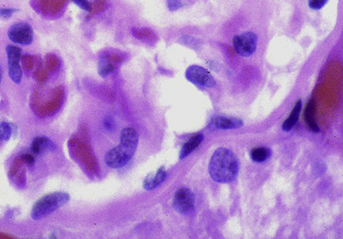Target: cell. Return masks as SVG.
I'll return each mask as SVG.
<instances>
[{
    "instance_id": "9c48e42d",
    "label": "cell",
    "mask_w": 343,
    "mask_h": 239,
    "mask_svg": "<svg viewBox=\"0 0 343 239\" xmlns=\"http://www.w3.org/2000/svg\"><path fill=\"white\" fill-rule=\"evenodd\" d=\"M241 120L236 118L219 116L213 118L209 124L211 130H234L243 126Z\"/></svg>"
},
{
    "instance_id": "e0dca14e",
    "label": "cell",
    "mask_w": 343,
    "mask_h": 239,
    "mask_svg": "<svg viewBox=\"0 0 343 239\" xmlns=\"http://www.w3.org/2000/svg\"><path fill=\"white\" fill-rule=\"evenodd\" d=\"M272 155V151L267 148H259L251 152V158L256 162H263Z\"/></svg>"
},
{
    "instance_id": "7402d4cb",
    "label": "cell",
    "mask_w": 343,
    "mask_h": 239,
    "mask_svg": "<svg viewBox=\"0 0 343 239\" xmlns=\"http://www.w3.org/2000/svg\"><path fill=\"white\" fill-rule=\"evenodd\" d=\"M18 11L19 10H16V9H0V17L8 19Z\"/></svg>"
},
{
    "instance_id": "277c9868",
    "label": "cell",
    "mask_w": 343,
    "mask_h": 239,
    "mask_svg": "<svg viewBox=\"0 0 343 239\" xmlns=\"http://www.w3.org/2000/svg\"><path fill=\"white\" fill-rule=\"evenodd\" d=\"M257 42V35L251 32L236 35L233 39L235 50L242 57L251 56L256 51Z\"/></svg>"
},
{
    "instance_id": "603a6c76",
    "label": "cell",
    "mask_w": 343,
    "mask_h": 239,
    "mask_svg": "<svg viewBox=\"0 0 343 239\" xmlns=\"http://www.w3.org/2000/svg\"><path fill=\"white\" fill-rule=\"evenodd\" d=\"M104 126L107 130H112L115 129V123L111 118H106L104 120Z\"/></svg>"
},
{
    "instance_id": "5bb4252c",
    "label": "cell",
    "mask_w": 343,
    "mask_h": 239,
    "mask_svg": "<svg viewBox=\"0 0 343 239\" xmlns=\"http://www.w3.org/2000/svg\"><path fill=\"white\" fill-rule=\"evenodd\" d=\"M301 108L302 101L300 100V99H299V100L297 101V103L295 104V106L293 108L291 115H290V116H289V118H287V120H285L284 124H283V130L288 132L292 129L293 126L296 124L297 120H298L299 115H300V111H301Z\"/></svg>"
},
{
    "instance_id": "9a60e30c",
    "label": "cell",
    "mask_w": 343,
    "mask_h": 239,
    "mask_svg": "<svg viewBox=\"0 0 343 239\" xmlns=\"http://www.w3.org/2000/svg\"><path fill=\"white\" fill-rule=\"evenodd\" d=\"M16 132L17 127L16 125L6 122L0 123V144L10 140Z\"/></svg>"
},
{
    "instance_id": "ac0fdd59",
    "label": "cell",
    "mask_w": 343,
    "mask_h": 239,
    "mask_svg": "<svg viewBox=\"0 0 343 239\" xmlns=\"http://www.w3.org/2000/svg\"><path fill=\"white\" fill-rule=\"evenodd\" d=\"M20 158L29 166H33L35 164V155L31 151L30 152H22Z\"/></svg>"
},
{
    "instance_id": "8fae6325",
    "label": "cell",
    "mask_w": 343,
    "mask_h": 239,
    "mask_svg": "<svg viewBox=\"0 0 343 239\" xmlns=\"http://www.w3.org/2000/svg\"><path fill=\"white\" fill-rule=\"evenodd\" d=\"M167 177V172L164 167L159 168L155 175L149 176L144 181V188L147 190H152L159 187L165 181Z\"/></svg>"
},
{
    "instance_id": "44dd1931",
    "label": "cell",
    "mask_w": 343,
    "mask_h": 239,
    "mask_svg": "<svg viewBox=\"0 0 343 239\" xmlns=\"http://www.w3.org/2000/svg\"><path fill=\"white\" fill-rule=\"evenodd\" d=\"M72 2L85 11L89 12L91 10V5L89 4L87 0H72Z\"/></svg>"
},
{
    "instance_id": "52a82bcc",
    "label": "cell",
    "mask_w": 343,
    "mask_h": 239,
    "mask_svg": "<svg viewBox=\"0 0 343 239\" xmlns=\"http://www.w3.org/2000/svg\"><path fill=\"white\" fill-rule=\"evenodd\" d=\"M8 36L10 40L14 43L29 45L33 42V29L28 23H16L9 29Z\"/></svg>"
},
{
    "instance_id": "6da1fadb",
    "label": "cell",
    "mask_w": 343,
    "mask_h": 239,
    "mask_svg": "<svg viewBox=\"0 0 343 239\" xmlns=\"http://www.w3.org/2000/svg\"><path fill=\"white\" fill-rule=\"evenodd\" d=\"M139 144V134L135 129L125 128L120 135V144L110 149L105 156L107 166L120 168L126 166L134 156Z\"/></svg>"
},
{
    "instance_id": "d6986e66",
    "label": "cell",
    "mask_w": 343,
    "mask_h": 239,
    "mask_svg": "<svg viewBox=\"0 0 343 239\" xmlns=\"http://www.w3.org/2000/svg\"><path fill=\"white\" fill-rule=\"evenodd\" d=\"M329 0H308L309 7L313 10H319L327 4Z\"/></svg>"
},
{
    "instance_id": "2e32d148",
    "label": "cell",
    "mask_w": 343,
    "mask_h": 239,
    "mask_svg": "<svg viewBox=\"0 0 343 239\" xmlns=\"http://www.w3.org/2000/svg\"><path fill=\"white\" fill-rule=\"evenodd\" d=\"M115 70V66L106 57L101 58L98 64V73L102 77H107Z\"/></svg>"
},
{
    "instance_id": "cb8c5ba5",
    "label": "cell",
    "mask_w": 343,
    "mask_h": 239,
    "mask_svg": "<svg viewBox=\"0 0 343 239\" xmlns=\"http://www.w3.org/2000/svg\"><path fill=\"white\" fill-rule=\"evenodd\" d=\"M0 82H1V74H0Z\"/></svg>"
},
{
    "instance_id": "4fadbf2b",
    "label": "cell",
    "mask_w": 343,
    "mask_h": 239,
    "mask_svg": "<svg viewBox=\"0 0 343 239\" xmlns=\"http://www.w3.org/2000/svg\"><path fill=\"white\" fill-rule=\"evenodd\" d=\"M203 140V136L202 134L196 135V136L191 138L183 146L182 149L180 151V159H184L186 157L188 156L190 153H192L200 145V144L201 143Z\"/></svg>"
},
{
    "instance_id": "5b68a950",
    "label": "cell",
    "mask_w": 343,
    "mask_h": 239,
    "mask_svg": "<svg viewBox=\"0 0 343 239\" xmlns=\"http://www.w3.org/2000/svg\"><path fill=\"white\" fill-rule=\"evenodd\" d=\"M185 77L189 81L200 87L212 88L215 81L211 73L203 67L192 65L186 70Z\"/></svg>"
},
{
    "instance_id": "30bf717a",
    "label": "cell",
    "mask_w": 343,
    "mask_h": 239,
    "mask_svg": "<svg viewBox=\"0 0 343 239\" xmlns=\"http://www.w3.org/2000/svg\"><path fill=\"white\" fill-rule=\"evenodd\" d=\"M56 149V145L47 137L39 136L34 139L31 144L30 151L35 155H42L47 152H52Z\"/></svg>"
},
{
    "instance_id": "3957f363",
    "label": "cell",
    "mask_w": 343,
    "mask_h": 239,
    "mask_svg": "<svg viewBox=\"0 0 343 239\" xmlns=\"http://www.w3.org/2000/svg\"><path fill=\"white\" fill-rule=\"evenodd\" d=\"M70 195L65 192H55L45 195L36 201L32 206L31 217L34 220H40L49 215L59 208L67 204Z\"/></svg>"
},
{
    "instance_id": "8992f818",
    "label": "cell",
    "mask_w": 343,
    "mask_h": 239,
    "mask_svg": "<svg viewBox=\"0 0 343 239\" xmlns=\"http://www.w3.org/2000/svg\"><path fill=\"white\" fill-rule=\"evenodd\" d=\"M7 58H8L9 75L14 83H21L23 71L20 67L22 49L15 45H10L7 47Z\"/></svg>"
},
{
    "instance_id": "7c38bea8",
    "label": "cell",
    "mask_w": 343,
    "mask_h": 239,
    "mask_svg": "<svg viewBox=\"0 0 343 239\" xmlns=\"http://www.w3.org/2000/svg\"><path fill=\"white\" fill-rule=\"evenodd\" d=\"M315 109H316V105H315L314 100L310 99L305 109V121L312 131L319 133V128L315 120Z\"/></svg>"
},
{
    "instance_id": "7a4b0ae2",
    "label": "cell",
    "mask_w": 343,
    "mask_h": 239,
    "mask_svg": "<svg viewBox=\"0 0 343 239\" xmlns=\"http://www.w3.org/2000/svg\"><path fill=\"white\" fill-rule=\"evenodd\" d=\"M240 161L231 151L219 149L214 152L209 164V173L215 181L230 183L237 178Z\"/></svg>"
},
{
    "instance_id": "ba28073f",
    "label": "cell",
    "mask_w": 343,
    "mask_h": 239,
    "mask_svg": "<svg viewBox=\"0 0 343 239\" xmlns=\"http://www.w3.org/2000/svg\"><path fill=\"white\" fill-rule=\"evenodd\" d=\"M194 195L190 189L183 187L176 192L173 206L179 213L183 215L190 213L194 209Z\"/></svg>"
},
{
    "instance_id": "ffe728a7",
    "label": "cell",
    "mask_w": 343,
    "mask_h": 239,
    "mask_svg": "<svg viewBox=\"0 0 343 239\" xmlns=\"http://www.w3.org/2000/svg\"><path fill=\"white\" fill-rule=\"evenodd\" d=\"M167 5L170 11H176L183 7V4L180 0H167Z\"/></svg>"
}]
</instances>
